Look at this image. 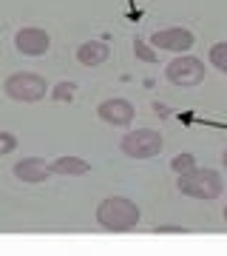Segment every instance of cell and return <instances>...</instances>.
Segmentation results:
<instances>
[{
	"mask_svg": "<svg viewBox=\"0 0 227 256\" xmlns=\"http://www.w3.org/2000/svg\"><path fill=\"white\" fill-rule=\"evenodd\" d=\"M97 222L105 230H131L139 225V205L128 196H108L97 205Z\"/></svg>",
	"mask_w": 227,
	"mask_h": 256,
	"instance_id": "6da1fadb",
	"label": "cell"
},
{
	"mask_svg": "<svg viewBox=\"0 0 227 256\" xmlns=\"http://www.w3.org/2000/svg\"><path fill=\"white\" fill-rule=\"evenodd\" d=\"M185 196H193V200H216L222 194V176L210 168H193L188 174H179V182H176Z\"/></svg>",
	"mask_w": 227,
	"mask_h": 256,
	"instance_id": "7a4b0ae2",
	"label": "cell"
},
{
	"mask_svg": "<svg viewBox=\"0 0 227 256\" xmlns=\"http://www.w3.org/2000/svg\"><path fill=\"white\" fill-rule=\"evenodd\" d=\"M3 92H6V97H11V100H17V102H37L45 97L48 86H45V80L40 74L17 72V74H11V77H6Z\"/></svg>",
	"mask_w": 227,
	"mask_h": 256,
	"instance_id": "3957f363",
	"label": "cell"
},
{
	"mask_svg": "<svg viewBox=\"0 0 227 256\" xmlns=\"http://www.w3.org/2000/svg\"><path fill=\"white\" fill-rule=\"evenodd\" d=\"M162 134L154 131V128H136V131H128L119 148L122 154L131 156V160H148V156H156L162 151Z\"/></svg>",
	"mask_w": 227,
	"mask_h": 256,
	"instance_id": "277c9868",
	"label": "cell"
},
{
	"mask_svg": "<svg viewBox=\"0 0 227 256\" xmlns=\"http://www.w3.org/2000/svg\"><path fill=\"white\" fill-rule=\"evenodd\" d=\"M165 77H168L173 86L191 88V86H199V82L205 80V63H202L199 57L182 54V57H176V60H171V63H168Z\"/></svg>",
	"mask_w": 227,
	"mask_h": 256,
	"instance_id": "5b68a950",
	"label": "cell"
},
{
	"mask_svg": "<svg viewBox=\"0 0 227 256\" xmlns=\"http://www.w3.org/2000/svg\"><path fill=\"white\" fill-rule=\"evenodd\" d=\"M48 46H51V37L45 34L43 28H37V26L20 28L17 34H14V48H17L20 54H26V57L45 54V52H48Z\"/></svg>",
	"mask_w": 227,
	"mask_h": 256,
	"instance_id": "8992f818",
	"label": "cell"
},
{
	"mask_svg": "<svg viewBox=\"0 0 227 256\" xmlns=\"http://www.w3.org/2000/svg\"><path fill=\"white\" fill-rule=\"evenodd\" d=\"M134 106L128 100H119V97H114V100H105L97 106V117L102 120V122H108V126L114 128H125L134 122Z\"/></svg>",
	"mask_w": 227,
	"mask_h": 256,
	"instance_id": "52a82bcc",
	"label": "cell"
},
{
	"mask_svg": "<svg viewBox=\"0 0 227 256\" xmlns=\"http://www.w3.org/2000/svg\"><path fill=\"white\" fill-rule=\"evenodd\" d=\"M151 46L165 52H188L193 46V34L188 28H162L151 37Z\"/></svg>",
	"mask_w": 227,
	"mask_h": 256,
	"instance_id": "ba28073f",
	"label": "cell"
},
{
	"mask_svg": "<svg viewBox=\"0 0 227 256\" xmlns=\"http://www.w3.org/2000/svg\"><path fill=\"white\" fill-rule=\"evenodd\" d=\"M51 174H54L51 165H45V160H40V156H28V160H20L14 165V176H17L20 182H28V185L45 182Z\"/></svg>",
	"mask_w": 227,
	"mask_h": 256,
	"instance_id": "9c48e42d",
	"label": "cell"
},
{
	"mask_svg": "<svg viewBox=\"0 0 227 256\" xmlns=\"http://www.w3.org/2000/svg\"><path fill=\"white\" fill-rule=\"evenodd\" d=\"M108 54H111V48L105 46L102 40H88V43H82V46L77 48V60H80L82 66H88V68L105 63Z\"/></svg>",
	"mask_w": 227,
	"mask_h": 256,
	"instance_id": "30bf717a",
	"label": "cell"
},
{
	"mask_svg": "<svg viewBox=\"0 0 227 256\" xmlns=\"http://www.w3.org/2000/svg\"><path fill=\"white\" fill-rule=\"evenodd\" d=\"M51 171L63 176H82L91 171V165L85 160H80V156H60V160L51 162Z\"/></svg>",
	"mask_w": 227,
	"mask_h": 256,
	"instance_id": "8fae6325",
	"label": "cell"
},
{
	"mask_svg": "<svg viewBox=\"0 0 227 256\" xmlns=\"http://www.w3.org/2000/svg\"><path fill=\"white\" fill-rule=\"evenodd\" d=\"M208 60H210L213 68H219L222 74H227V43H216V46L210 48Z\"/></svg>",
	"mask_w": 227,
	"mask_h": 256,
	"instance_id": "7c38bea8",
	"label": "cell"
},
{
	"mask_svg": "<svg viewBox=\"0 0 227 256\" xmlns=\"http://www.w3.org/2000/svg\"><path fill=\"white\" fill-rule=\"evenodd\" d=\"M171 168L176 171V174H188V171L196 168V160H193V154H176L171 160Z\"/></svg>",
	"mask_w": 227,
	"mask_h": 256,
	"instance_id": "4fadbf2b",
	"label": "cell"
},
{
	"mask_svg": "<svg viewBox=\"0 0 227 256\" xmlns=\"http://www.w3.org/2000/svg\"><path fill=\"white\" fill-rule=\"evenodd\" d=\"M74 92H77V86H74V82H60V86H54L51 97L60 100V102H71L74 100Z\"/></svg>",
	"mask_w": 227,
	"mask_h": 256,
	"instance_id": "5bb4252c",
	"label": "cell"
},
{
	"mask_svg": "<svg viewBox=\"0 0 227 256\" xmlns=\"http://www.w3.org/2000/svg\"><path fill=\"white\" fill-rule=\"evenodd\" d=\"M134 54L139 57V60H145V63H154L156 60V52L148 46L145 40H134Z\"/></svg>",
	"mask_w": 227,
	"mask_h": 256,
	"instance_id": "9a60e30c",
	"label": "cell"
},
{
	"mask_svg": "<svg viewBox=\"0 0 227 256\" xmlns=\"http://www.w3.org/2000/svg\"><path fill=\"white\" fill-rule=\"evenodd\" d=\"M14 148H17V137H14V134H9V131H0V156L11 154Z\"/></svg>",
	"mask_w": 227,
	"mask_h": 256,
	"instance_id": "2e32d148",
	"label": "cell"
},
{
	"mask_svg": "<svg viewBox=\"0 0 227 256\" xmlns=\"http://www.w3.org/2000/svg\"><path fill=\"white\" fill-rule=\"evenodd\" d=\"M222 165L227 168V148H225V154H222Z\"/></svg>",
	"mask_w": 227,
	"mask_h": 256,
	"instance_id": "e0dca14e",
	"label": "cell"
},
{
	"mask_svg": "<svg viewBox=\"0 0 227 256\" xmlns=\"http://www.w3.org/2000/svg\"><path fill=\"white\" fill-rule=\"evenodd\" d=\"M225 222H227V205H225Z\"/></svg>",
	"mask_w": 227,
	"mask_h": 256,
	"instance_id": "ac0fdd59",
	"label": "cell"
}]
</instances>
